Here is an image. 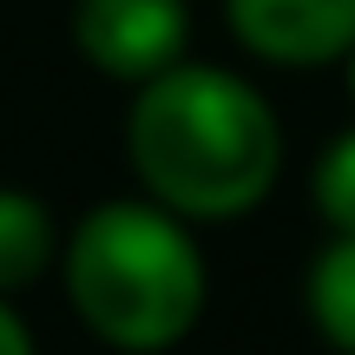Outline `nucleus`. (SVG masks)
Instances as JSON below:
<instances>
[{
    "label": "nucleus",
    "mask_w": 355,
    "mask_h": 355,
    "mask_svg": "<svg viewBox=\"0 0 355 355\" xmlns=\"http://www.w3.org/2000/svg\"><path fill=\"white\" fill-rule=\"evenodd\" d=\"M73 46L92 73L145 86L191 60V0H73Z\"/></svg>",
    "instance_id": "3"
},
{
    "label": "nucleus",
    "mask_w": 355,
    "mask_h": 355,
    "mask_svg": "<svg viewBox=\"0 0 355 355\" xmlns=\"http://www.w3.org/2000/svg\"><path fill=\"white\" fill-rule=\"evenodd\" d=\"M343 73H349V99H355V53H349V60H343Z\"/></svg>",
    "instance_id": "9"
},
{
    "label": "nucleus",
    "mask_w": 355,
    "mask_h": 355,
    "mask_svg": "<svg viewBox=\"0 0 355 355\" xmlns=\"http://www.w3.org/2000/svg\"><path fill=\"white\" fill-rule=\"evenodd\" d=\"M125 158L152 204L184 224L250 217L283 178V119L243 73L211 60H178L132 86Z\"/></svg>",
    "instance_id": "1"
},
{
    "label": "nucleus",
    "mask_w": 355,
    "mask_h": 355,
    "mask_svg": "<svg viewBox=\"0 0 355 355\" xmlns=\"http://www.w3.org/2000/svg\"><path fill=\"white\" fill-rule=\"evenodd\" d=\"M303 303H309V322H316L322 343L336 355H355V237H329L316 250Z\"/></svg>",
    "instance_id": "6"
},
{
    "label": "nucleus",
    "mask_w": 355,
    "mask_h": 355,
    "mask_svg": "<svg viewBox=\"0 0 355 355\" xmlns=\"http://www.w3.org/2000/svg\"><path fill=\"white\" fill-rule=\"evenodd\" d=\"M178 211L139 198H105L66 230L60 277L73 316L119 355H165L204 322L211 270Z\"/></svg>",
    "instance_id": "2"
},
{
    "label": "nucleus",
    "mask_w": 355,
    "mask_h": 355,
    "mask_svg": "<svg viewBox=\"0 0 355 355\" xmlns=\"http://www.w3.org/2000/svg\"><path fill=\"white\" fill-rule=\"evenodd\" d=\"M237 46L283 73L343 66L355 53V0H224Z\"/></svg>",
    "instance_id": "4"
},
{
    "label": "nucleus",
    "mask_w": 355,
    "mask_h": 355,
    "mask_svg": "<svg viewBox=\"0 0 355 355\" xmlns=\"http://www.w3.org/2000/svg\"><path fill=\"white\" fill-rule=\"evenodd\" d=\"M60 224H53L46 198H33V191L20 184H0V296L26 290V283H40L53 263H60Z\"/></svg>",
    "instance_id": "5"
},
{
    "label": "nucleus",
    "mask_w": 355,
    "mask_h": 355,
    "mask_svg": "<svg viewBox=\"0 0 355 355\" xmlns=\"http://www.w3.org/2000/svg\"><path fill=\"white\" fill-rule=\"evenodd\" d=\"M309 198H316V217L329 224V237H355V125L336 132V139L316 152Z\"/></svg>",
    "instance_id": "7"
},
{
    "label": "nucleus",
    "mask_w": 355,
    "mask_h": 355,
    "mask_svg": "<svg viewBox=\"0 0 355 355\" xmlns=\"http://www.w3.org/2000/svg\"><path fill=\"white\" fill-rule=\"evenodd\" d=\"M0 355H40L33 329H26V316L13 309V296H0Z\"/></svg>",
    "instance_id": "8"
}]
</instances>
